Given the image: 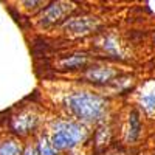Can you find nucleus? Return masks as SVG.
<instances>
[{"instance_id": "obj_1", "label": "nucleus", "mask_w": 155, "mask_h": 155, "mask_svg": "<svg viewBox=\"0 0 155 155\" xmlns=\"http://www.w3.org/2000/svg\"><path fill=\"white\" fill-rule=\"evenodd\" d=\"M67 109L74 118L85 123H95L106 115L107 101L90 92H74L67 98Z\"/></svg>"}, {"instance_id": "obj_2", "label": "nucleus", "mask_w": 155, "mask_h": 155, "mask_svg": "<svg viewBox=\"0 0 155 155\" xmlns=\"http://www.w3.org/2000/svg\"><path fill=\"white\" fill-rule=\"evenodd\" d=\"M84 138L85 130L81 124L73 121H56L51 127L50 143L54 150H67L78 146Z\"/></svg>"}, {"instance_id": "obj_3", "label": "nucleus", "mask_w": 155, "mask_h": 155, "mask_svg": "<svg viewBox=\"0 0 155 155\" xmlns=\"http://www.w3.org/2000/svg\"><path fill=\"white\" fill-rule=\"evenodd\" d=\"M73 9V6L70 3H64V2H58L50 5L41 16V23L44 27H51L58 22H61L64 17H65L68 12Z\"/></svg>"}, {"instance_id": "obj_4", "label": "nucleus", "mask_w": 155, "mask_h": 155, "mask_svg": "<svg viewBox=\"0 0 155 155\" xmlns=\"http://www.w3.org/2000/svg\"><path fill=\"white\" fill-rule=\"evenodd\" d=\"M96 27V19L95 17H71L64 23V30L70 34L82 36L87 34Z\"/></svg>"}, {"instance_id": "obj_5", "label": "nucleus", "mask_w": 155, "mask_h": 155, "mask_svg": "<svg viewBox=\"0 0 155 155\" xmlns=\"http://www.w3.org/2000/svg\"><path fill=\"white\" fill-rule=\"evenodd\" d=\"M37 124V118L36 115L33 113H20L19 116H14L11 123L12 130L17 132V134H27L30 132L31 129H34Z\"/></svg>"}, {"instance_id": "obj_6", "label": "nucleus", "mask_w": 155, "mask_h": 155, "mask_svg": "<svg viewBox=\"0 0 155 155\" xmlns=\"http://www.w3.org/2000/svg\"><path fill=\"white\" fill-rule=\"evenodd\" d=\"M140 104L146 113H153L155 112V81L146 84L140 92Z\"/></svg>"}, {"instance_id": "obj_7", "label": "nucleus", "mask_w": 155, "mask_h": 155, "mask_svg": "<svg viewBox=\"0 0 155 155\" xmlns=\"http://www.w3.org/2000/svg\"><path fill=\"white\" fill-rule=\"evenodd\" d=\"M85 76H87L92 82H109L112 78L115 76V70H112V68H109V67L88 68V71L85 73Z\"/></svg>"}, {"instance_id": "obj_8", "label": "nucleus", "mask_w": 155, "mask_h": 155, "mask_svg": "<svg viewBox=\"0 0 155 155\" xmlns=\"http://www.w3.org/2000/svg\"><path fill=\"white\" fill-rule=\"evenodd\" d=\"M0 155H22V147L16 140H5L0 144Z\"/></svg>"}, {"instance_id": "obj_9", "label": "nucleus", "mask_w": 155, "mask_h": 155, "mask_svg": "<svg viewBox=\"0 0 155 155\" xmlns=\"http://www.w3.org/2000/svg\"><path fill=\"white\" fill-rule=\"evenodd\" d=\"M85 62H87V56H85V54H71V56H68L67 59L61 61V65H62L64 68L73 70V68L82 67Z\"/></svg>"}, {"instance_id": "obj_10", "label": "nucleus", "mask_w": 155, "mask_h": 155, "mask_svg": "<svg viewBox=\"0 0 155 155\" xmlns=\"http://www.w3.org/2000/svg\"><path fill=\"white\" fill-rule=\"evenodd\" d=\"M129 123H130V130H129V140L134 141L138 138L140 135V130H141V124H140V118H138V113L137 112H132L130 116H129Z\"/></svg>"}, {"instance_id": "obj_11", "label": "nucleus", "mask_w": 155, "mask_h": 155, "mask_svg": "<svg viewBox=\"0 0 155 155\" xmlns=\"http://www.w3.org/2000/svg\"><path fill=\"white\" fill-rule=\"evenodd\" d=\"M36 150H37L39 155H58V150H54V147L51 146V143H50L45 137L39 138Z\"/></svg>"}, {"instance_id": "obj_12", "label": "nucleus", "mask_w": 155, "mask_h": 155, "mask_svg": "<svg viewBox=\"0 0 155 155\" xmlns=\"http://www.w3.org/2000/svg\"><path fill=\"white\" fill-rule=\"evenodd\" d=\"M23 155H39V153H37V150H36L34 147H31V146H28L27 149H25V152H23Z\"/></svg>"}]
</instances>
